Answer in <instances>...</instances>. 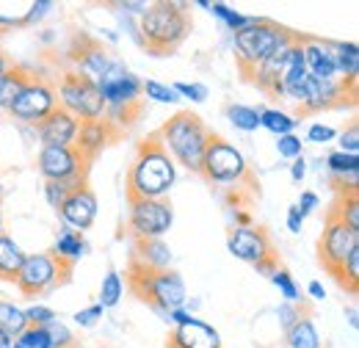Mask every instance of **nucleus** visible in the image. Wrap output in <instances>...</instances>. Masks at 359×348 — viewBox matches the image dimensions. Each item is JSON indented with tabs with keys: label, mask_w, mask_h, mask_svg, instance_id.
<instances>
[{
	"label": "nucleus",
	"mask_w": 359,
	"mask_h": 348,
	"mask_svg": "<svg viewBox=\"0 0 359 348\" xmlns=\"http://www.w3.org/2000/svg\"><path fill=\"white\" fill-rule=\"evenodd\" d=\"M177 180L175 161L158 141V135L147 138L135 152L128 172V199H163Z\"/></svg>",
	"instance_id": "1"
},
{
	"label": "nucleus",
	"mask_w": 359,
	"mask_h": 348,
	"mask_svg": "<svg viewBox=\"0 0 359 348\" xmlns=\"http://www.w3.org/2000/svg\"><path fill=\"white\" fill-rule=\"evenodd\" d=\"M158 141L163 144V149L169 152L172 161H177L180 166H185L188 172L199 174L208 141H210V130L202 125V119L196 114L180 111L161 128Z\"/></svg>",
	"instance_id": "2"
},
{
	"label": "nucleus",
	"mask_w": 359,
	"mask_h": 348,
	"mask_svg": "<svg viewBox=\"0 0 359 348\" xmlns=\"http://www.w3.org/2000/svg\"><path fill=\"white\" fill-rule=\"evenodd\" d=\"M191 31V17L182 3H149L141 14L144 44L152 55H166L177 47Z\"/></svg>",
	"instance_id": "3"
},
{
	"label": "nucleus",
	"mask_w": 359,
	"mask_h": 348,
	"mask_svg": "<svg viewBox=\"0 0 359 348\" xmlns=\"http://www.w3.org/2000/svg\"><path fill=\"white\" fill-rule=\"evenodd\" d=\"M296 42L293 34H287L285 28L273 25L269 20H257L255 25L238 31L232 36V44H235V53H238V64L246 75H252L260 64H266L271 55H276L279 50L290 47Z\"/></svg>",
	"instance_id": "4"
},
{
	"label": "nucleus",
	"mask_w": 359,
	"mask_h": 348,
	"mask_svg": "<svg viewBox=\"0 0 359 348\" xmlns=\"http://www.w3.org/2000/svg\"><path fill=\"white\" fill-rule=\"evenodd\" d=\"M130 288L133 293L152 304L163 318L166 312L172 309H180L188 302V293H185V282L177 271L166 268V271H144V268H130Z\"/></svg>",
	"instance_id": "5"
},
{
	"label": "nucleus",
	"mask_w": 359,
	"mask_h": 348,
	"mask_svg": "<svg viewBox=\"0 0 359 348\" xmlns=\"http://www.w3.org/2000/svg\"><path fill=\"white\" fill-rule=\"evenodd\" d=\"M199 174H205V180H210L216 185H238L249 174V163L241 155V149H235V144L210 133Z\"/></svg>",
	"instance_id": "6"
},
{
	"label": "nucleus",
	"mask_w": 359,
	"mask_h": 348,
	"mask_svg": "<svg viewBox=\"0 0 359 348\" xmlns=\"http://www.w3.org/2000/svg\"><path fill=\"white\" fill-rule=\"evenodd\" d=\"M72 268H67L64 262L58 260L53 252H42V255H25L22 260V268L14 279L17 290L28 299H36L47 293L50 288H55Z\"/></svg>",
	"instance_id": "7"
},
{
	"label": "nucleus",
	"mask_w": 359,
	"mask_h": 348,
	"mask_svg": "<svg viewBox=\"0 0 359 348\" xmlns=\"http://www.w3.org/2000/svg\"><path fill=\"white\" fill-rule=\"evenodd\" d=\"M58 100H61V108L69 111L78 122H97V119H105V102L100 97L97 86L86 81L83 75L78 72H67L61 78V86H58Z\"/></svg>",
	"instance_id": "8"
},
{
	"label": "nucleus",
	"mask_w": 359,
	"mask_h": 348,
	"mask_svg": "<svg viewBox=\"0 0 359 348\" xmlns=\"http://www.w3.org/2000/svg\"><path fill=\"white\" fill-rule=\"evenodd\" d=\"M359 246V232H354L348 224H343L340 218L329 216L326 218V229L320 235V243H318V252H320V262L323 268L340 279L343 274V265L348 260V255Z\"/></svg>",
	"instance_id": "9"
},
{
	"label": "nucleus",
	"mask_w": 359,
	"mask_h": 348,
	"mask_svg": "<svg viewBox=\"0 0 359 348\" xmlns=\"http://www.w3.org/2000/svg\"><path fill=\"white\" fill-rule=\"evenodd\" d=\"M105 111H122V108H133L141 97V81L122 64V61H111V67L105 69V75L94 83Z\"/></svg>",
	"instance_id": "10"
},
{
	"label": "nucleus",
	"mask_w": 359,
	"mask_h": 348,
	"mask_svg": "<svg viewBox=\"0 0 359 348\" xmlns=\"http://www.w3.org/2000/svg\"><path fill=\"white\" fill-rule=\"evenodd\" d=\"M39 174L47 182H69V185H83L86 161L75 147H42L36 158Z\"/></svg>",
	"instance_id": "11"
},
{
	"label": "nucleus",
	"mask_w": 359,
	"mask_h": 348,
	"mask_svg": "<svg viewBox=\"0 0 359 348\" xmlns=\"http://www.w3.org/2000/svg\"><path fill=\"white\" fill-rule=\"evenodd\" d=\"M172 221H175V213L166 199H130L128 229L133 232L135 241L161 238L163 232H169Z\"/></svg>",
	"instance_id": "12"
},
{
	"label": "nucleus",
	"mask_w": 359,
	"mask_h": 348,
	"mask_svg": "<svg viewBox=\"0 0 359 348\" xmlns=\"http://www.w3.org/2000/svg\"><path fill=\"white\" fill-rule=\"evenodd\" d=\"M53 108H55V91L42 81H31L25 91L11 102L8 114L22 122H42Z\"/></svg>",
	"instance_id": "13"
},
{
	"label": "nucleus",
	"mask_w": 359,
	"mask_h": 348,
	"mask_svg": "<svg viewBox=\"0 0 359 348\" xmlns=\"http://www.w3.org/2000/svg\"><path fill=\"white\" fill-rule=\"evenodd\" d=\"M226 246L238 260L252 262V265L273 260V246H271L269 235L263 229H255V227H235Z\"/></svg>",
	"instance_id": "14"
},
{
	"label": "nucleus",
	"mask_w": 359,
	"mask_h": 348,
	"mask_svg": "<svg viewBox=\"0 0 359 348\" xmlns=\"http://www.w3.org/2000/svg\"><path fill=\"white\" fill-rule=\"evenodd\" d=\"M78 128H81V122L61 105H55L42 122H36V133L45 147H72Z\"/></svg>",
	"instance_id": "15"
},
{
	"label": "nucleus",
	"mask_w": 359,
	"mask_h": 348,
	"mask_svg": "<svg viewBox=\"0 0 359 348\" xmlns=\"http://www.w3.org/2000/svg\"><path fill=\"white\" fill-rule=\"evenodd\" d=\"M58 213H61L64 224L69 229L83 232V229H89L91 224H94V218H97V196L91 194L86 185H81V188H75L64 199V205L58 208Z\"/></svg>",
	"instance_id": "16"
},
{
	"label": "nucleus",
	"mask_w": 359,
	"mask_h": 348,
	"mask_svg": "<svg viewBox=\"0 0 359 348\" xmlns=\"http://www.w3.org/2000/svg\"><path fill=\"white\" fill-rule=\"evenodd\" d=\"M166 348H222V335L210 323L191 318L188 323L172 329Z\"/></svg>",
	"instance_id": "17"
},
{
	"label": "nucleus",
	"mask_w": 359,
	"mask_h": 348,
	"mask_svg": "<svg viewBox=\"0 0 359 348\" xmlns=\"http://www.w3.org/2000/svg\"><path fill=\"white\" fill-rule=\"evenodd\" d=\"M343 94H346V83L337 81V78L334 81H315V78H310L307 88H304V97L299 102V111L302 114H315V111L332 108V105H337L343 100Z\"/></svg>",
	"instance_id": "18"
},
{
	"label": "nucleus",
	"mask_w": 359,
	"mask_h": 348,
	"mask_svg": "<svg viewBox=\"0 0 359 348\" xmlns=\"http://www.w3.org/2000/svg\"><path fill=\"white\" fill-rule=\"evenodd\" d=\"M302 44V55H304V69L307 75L315 81H334L337 69H334V55H332V47L323 42H315L307 39Z\"/></svg>",
	"instance_id": "19"
},
{
	"label": "nucleus",
	"mask_w": 359,
	"mask_h": 348,
	"mask_svg": "<svg viewBox=\"0 0 359 348\" xmlns=\"http://www.w3.org/2000/svg\"><path fill=\"white\" fill-rule=\"evenodd\" d=\"M111 125L105 122V119H97V122H81V128H78V135H75V149L83 155V161L89 163L94 161L102 149H105V144L111 141Z\"/></svg>",
	"instance_id": "20"
},
{
	"label": "nucleus",
	"mask_w": 359,
	"mask_h": 348,
	"mask_svg": "<svg viewBox=\"0 0 359 348\" xmlns=\"http://www.w3.org/2000/svg\"><path fill=\"white\" fill-rule=\"evenodd\" d=\"M133 265L135 268H144V271H166L172 265V249L161 238L135 241Z\"/></svg>",
	"instance_id": "21"
},
{
	"label": "nucleus",
	"mask_w": 359,
	"mask_h": 348,
	"mask_svg": "<svg viewBox=\"0 0 359 348\" xmlns=\"http://www.w3.org/2000/svg\"><path fill=\"white\" fill-rule=\"evenodd\" d=\"M53 255L64 262L67 268H72L75 262L86 255V241H83V235L75 232V229H69V227H64V229L58 232V238H55Z\"/></svg>",
	"instance_id": "22"
},
{
	"label": "nucleus",
	"mask_w": 359,
	"mask_h": 348,
	"mask_svg": "<svg viewBox=\"0 0 359 348\" xmlns=\"http://www.w3.org/2000/svg\"><path fill=\"white\" fill-rule=\"evenodd\" d=\"M329 172L340 180V191H357V177H359V158L357 155H346V152H332L326 158Z\"/></svg>",
	"instance_id": "23"
},
{
	"label": "nucleus",
	"mask_w": 359,
	"mask_h": 348,
	"mask_svg": "<svg viewBox=\"0 0 359 348\" xmlns=\"http://www.w3.org/2000/svg\"><path fill=\"white\" fill-rule=\"evenodd\" d=\"M334 55V69L343 75V83H357L359 75V47L354 42H340L332 47Z\"/></svg>",
	"instance_id": "24"
},
{
	"label": "nucleus",
	"mask_w": 359,
	"mask_h": 348,
	"mask_svg": "<svg viewBox=\"0 0 359 348\" xmlns=\"http://www.w3.org/2000/svg\"><path fill=\"white\" fill-rule=\"evenodd\" d=\"M111 67V58H108V53L102 50V47H97V44H91L89 50H83L81 55H78V75H83L86 81L91 83H97L102 75H105V69Z\"/></svg>",
	"instance_id": "25"
},
{
	"label": "nucleus",
	"mask_w": 359,
	"mask_h": 348,
	"mask_svg": "<svg viewBox=\"0 0 359 348\" xmlns=\"http://www.w3.org/2000/svg\"><path fill=\"white\" fill-rule=\"evenodd\" d=\"M22 260H25V252L14 243V238L0 232V279L3 282H14L20 268H22Z\"/></svg>",
	"instance_id": "26"
},
{
	"label": "nucleus",
	"mask_w": 359,
	"mask_h": 348,
	"mask_svg": "<svg viewBox=\"0 0 359 348\" xmlns=\"http://www.w3.org/2000/svg\"><path fill=\"white\" fill-rule=\"evenodd\" d=\"M31 83V75L25 72V69H20V67H8L3 75H0V108H11V102L25 91V86Z\"/></svg>",
	"instance_id": "27"
},
{
	"label": "nucleus",
	"mask_w": 359,
	"mask_h": 348,
	"mask_svg": "<svg viewBox=\"0 0 359 348\" xmlns=\"http://www.w3.org/2000/svg\"><path fill=\"white\" fill-rule=\"evenodd\" d=\"M329 216L340 218L354 232H359V191H337V202Z\"/></svg>",
	"instance_id": "28"
},
{
	"label": "nucleus",
	"mask_w": 359,
	"mask_h": 348,
	"mask_svg": "<svg viewBox=\"0 0 359 348\" xmlns=\"http://www.w3.org/2000/svg\"><path fill=\"white\" fill-rule=\"evenodd\" d=\"M196 6H202V8H208L213 17H219L232 34H238V31H243V28H249V25L257 22V17H243V14L232 11V8L224 6V3H208V0H199Z\"/></svg>",
	"instance_id": "29"
},
{
	"label": "nucleus",
	"mask_w": 359,
	"mask_h": 348,
	"mask_svg": "<svg viewBox=\"0 0 359 348\" xmlns=\"http://www.w3.org/2000/svg\"><path fill=\"white\" fill-rule=\"evenodd\" d=\"M287 348H320L318 329L310 318H299L290 329H287Z\"/></svg>",
	"instance_id": "30"
},
{
	"label": "nucleus",
	"mask_w": 359,
	"mask_h": 348,
	"mask_svg": "<svg viewBox=\"0 0 359 348\" xmlns=\"http://www.w3.org/2000/svg\"><path fill=\"white\" fill-rule=\"evenodd\" d=\"M25 329H28L25 309L14 307L11 302H0V332L14 340V337H20Z\"/></svg>",
	"instance_id": "31"
},
{
	"label": "nucleus",
	"mask_w": 359,
	"mask_h": 348,
	"mask_svg": "<svg viewBox=\"0 0 359 348\" xmlns=\"http://www.w3.org/2000/svg\"><path fill=\"white\" fill-rule=\"evenodd\" d=\"M296 116H290V114H285V111H279V108H266V111H260V128H266L269 133L273 135H290V133L296 130Z\"/></svg>",
	"instance_id": "32"
},
{
	"label": "nucleus",
	"mask_w": 359,
	"mask_h": 348,
	"mask_svg": "<svg viewBox=\"0 0 359 348\" xmlns=\"http://www.w3.org/2000/svg\"><path fill=\"white\" fill-rule=\"evenodd\" d=\"M226 119L243 133H255L260 128V111L249 105H226Z\"/></svg>",
	"instance_id": "33"
},
{
	"label": "nucleus",
	"mask_w": 359,
	"mask_h": 348,
	"mask_svg": "<svg viewBox=\"0 0 359 348\" xmlns=\"http://www.w3.org/2000/svg\"><path fill=\"white\" fill-rule=\"evenodd\" d=\"M122 290H125L122 276H119L116 271H108L105 279H102V288H100V307H102V309L116 307L119 304V299H122Z\"/></svg>",
	"instance_id": "34"
},
{
	"label": "nucleus",
	"mask_w": 359,
	"mask_h": 348,
	"mask_svg": "<svg viewBox=\"0 0 359 348\" xmlns=\"http://www.w3.org/2000/svg\"><path fill=\"white\" fill-rule=\"evenodd\" d=\"M14 348H53L42 326H28L20 337H14Z\"/></svg>",
	"instance_id": "35"
},
{
	"label": "nucleus",
	"mask_w": 359,
	"mask_h": 348,
	"mask_svg": "<svg viewBox=\"0 0 359 348\" xmlns=\"http://www.w3.org/2000/svg\"><path fill=\"white\" fill-rule=\"evenodd\" d=\"M271 282L279 288V293L285 296L287 304H296V302H299V285L293 282V276H290L285 268H276V271L271 274Z\"/></svg>",
	"instance_id": "36"
},
{
	"label": "nucleus",
	"mask_w": 359,
	"mask_h": 348,
	"mask_svg": "<svg viewBox=\"0 0 359 348\" xmlns=\"http://www.w3.org/2000/svg\"><path fill=\"white\" fill-rule=\"evenodd\" d=\"M141 94H147L149 100H155V102H177V91L172 86H166V83H161V81H147V83H141Z\"/></svg>",
	"instance_id": "37"
},
{
	"label": "nucleus",
	"mask_w": 359,
	"mask_h": 348,
	"mask_svg": "<svg viewBox=\"0 0 359 348\" xmlns=\"http://www.w3.org/2000/svg\"><path fill=\"white\" fill-rule=\"evenodd\" d=\"M47 337H50V343H53V348H69L72 343H75V337H72V332L61 323V321H53V323H47L45 326Z\"/></svg>",
	"instance_id": "38"
},
{
	"label": "nucleus",
	"mask_w": 359,
	"mask_h": 348,
	"mask_svg": "<svg viewBox=\"0 0 359 348\" xmlns=\"http://www.w3.org/2000/svg\"><path fill=\"white\" fill-rule=\"evenodd\" d=\"M75 188H81V185H69V182H47L45 196H47V202H50V208H61L64 199H67Z\"/></svg>",
	"instance_id": "39"
},
{
	"label": "nucleus",
	"mask_w": 359,
	"mask_h": 348,
	"mask_svg": "<svg viewBox=\"0 0 359 348\" xmlns=\"http://www.w3.org/2000/svg\"><path fill=\"white\" fill-rule=\"evenodd\" d=\"M25 318H28V326H42V329H45L47 323L58 321V318H55V309H53V307H45V304L28 307V309H25Z\"/></svg>",
	"instance_id": "40"
},
{
	"label": "nucleus",
	"mask_w": 359,
	"mask_h": 348,
	"mask_svg": "<svg viewBox=\"0 0 359 348\" xmlns=\"http://www.w3.org/2000/svg\"><path fill=\"white\" fill-rule=\"evenodd\" d=\"M276 152H279V158H290V161L302 158V138L293 135V133H290V135H279Z\"/></svg>",
	"instance_id": "41"
},
{
	"label": "nucleus",
	"mask_w": 359,
	"mask_h": 348,
	"mask_svg": "<svg viewBox=\"0 0 359 348\" xmlns=\"http://www.w3.org/2000/svg\"><path fill=\"white\" fill-rule=\"evenodd\" d=\"M175 91H177L180 100H191V102H205L208 100V86L202 83H175Z\"/></svg>",
	"instance_id": "42"
},
{
	"label": "nucleus",
	"mask_w": 359,
	"mask_h": 348,
	"mask_svg": "<svg viewBox=\"0 0 359 348\" xmlns=\"http://www.w3.org/2000/svg\"><path fill=\"white\" fill-rule=\"evenodd\" d=\"M340 152H346V155H357L359 152V128L357 125H348V130L340 133Z\"/></svg>",
	"instance_id": "43"
},
{
	"label": "nucleus",
	"mask_w": 359,
	"mask_h": 348,
	"mask_svg": "<svg viewBox=\"0 0 359 348\" xmlns=\"http://www.w3.org/2000/svg\"><path fill=\"white\" fill-rule=\"evenodd\" d=\"M334 128H329V125H310V130H307V138L313 141V144H329V141H334Z\"/></svg>",
	"instance_id": "44"
},
{
	"label": "nucleus",
	"mask_w": 359,
	"mask_h": 348,
	"mask_svg": "<svg viewBox=\"0 0 359 348\" xmlns=\"http://www.w3.org/2000/svg\"><path fill=\"white\" fill-rule=\"evenodd\" d=\"M100 318H102V307L94 304V307H86V309H81V312H75V318H72V321H75L78 326H94Z\"/></svg>",
	"instance_id": "45"
},
{
	"label": "nucleus",
	"mask_w": 359,
	"mask_h": 348,
	"mask_svg": "<svg viewBox=\"0 0 359 348\" xmlns=\"http://www.w3.org/2000/svg\"><path fill=\"white\" fill-rule=\"evenodd\" d=\"M276 315H279V323H282L285 329H290V326H293V323H296L299 318H304V315H302V312H299L296 307L287 304V302H285V304L276 309Z\"/></svg>",
	"instance_id": "46"
},
{
	"label": "nucleus",
	"mask_w": 359,
	"mask_h": 348,
	"mask_svg": "<svg viewBox=\"0 0 359 348\" xmlns=\"http://www.w3.org/2000/svg\"><path fill=\"white\" fill-rule=\"evenodd\" d=\"M302 221H304L302 210L293 205V208L287 210V229H290V232H302Z\"/></svg>",
	"instance_id": "47"
},
{
	"label": "nucleus",
	"mask_w": 359,
	"mask_h": 348,
	"mask_svg": "<svg viewBox=\"0 0 359 348\" xmlns=\"http://www.w3.org/2000/svg\"><path fill=\"white\" fill-rule=\"evenodd\" d=\"M299 210H302V216H307L310 210L318 208V196L315 194H302V199H299V205H296Z\"/></svg>",
	"instance_id": "48"
},
{
	"label": "nucleus",
	"mask_w": 359,
	"mask_h": 348,
	"mask_svg": "<svg viewBox=\"0 0 359 348\" xmlns=\"http://www.w3.org/2000/svg\"><path fill=\"white\" fill-rule=\"evenodd\" d=\"M304 174H307V161H304V158H296V161H293V166H290V177H293L296 182H302V180H304Z\"/></svg>",
	"instance_id": "49"
},
{
	"label": "nucleus",
	"mask_w": 359,
	"mask_h": 348,
	"mask_svg": "<svg viewBox=\"0 0 359 348\" xmlns=\"http://www.w3.org/2000/svg\"><path fill=\"white\" fill-rule=\"evenodd\" d=\"M45 8H53V3H50V0H42V3H34V6H31V14H28V17L22 20V22H31V20H39V17L45 14Z\"/></svg>",
	"instance_id": "50"
},
{
	"label": "nucleus",
	"mask_w": 359,
	"mask_h": 348,
	"mask_svg": "<svg viewBox=\"0 0 359 348\" xmlns=\"http://www.w3.org/2000/svg\"><path fill=\"white\" fill-rule=\"evenodd\" d=\"M307 290H310V296H313V299H323V296H326V290H323V285H320V282H310V288H307Z\"/></svg>",
	"instance_id": "51"
},
{
	"label": "nucleus",
	"mask_w": 359,
	"mask_h": 348,
	"mask_svg": "<svg viewBox=\"0 0 359 348\" xmlns=\"http://www.w3.org/2000/svg\"><path fill=\"white\" fill-rule=\"evenodd\" d=\"M348 323H351V329H357L359 321H357V309L354 307H348Z\"/></svg>",
	"instance_id": "52"
},
{
	"label": "nucleus",
	"mask_w": 359,
	"mask_h": 348,
	"mask_svg": "<svg viewBox=\"0 0 359 348\" xmlns=\"http://www.w3.org/2000/svg\"><path fill=\"white\" fill-rule=\"evenodd\" d=\"M0 348H14V340H11V337H6L3 332H0Z\"/></svg>",
	"instance_id": "53"
},
{
	"label": "nucleus",
	"mask_w": 359,
	"mask_h": 348,
	"mask_svg": "<svg viewBox=\"0 0 359 348\" xmlns=\"http://www.w3.org/2000/svg\"><path fill=\"white\" fill-rule=\"evenodd\" d=\"M6 69H8V61H6V58H3V55H0V75H3V72H6Z\"/></svg>",
	"instance_id": "54"
},
{
	"label": "nucleus",
	"mask_w": 359,
	"mask_h": 348,
	"mask_svg": "<svg viewBox=\"0 0 359 348\" xmlns=\"http://www.w3.org/2000/svg\"><path fill=\"white\" fill-rule=\"evenodd\" d=\"M14 20H8V17H0V25H11Z\"/></svg>",
	"instance_id": "55"
},
{
	"label": "nucleus",
	"mask_w": 359,
	"mask_h": 348,
	"mask_svg": "<svg viewBox=\"0 0 359 348\" xmlns=\"http://www.w3.org/2000/svg\"><path fill=\"white\" fill-rule=\"evenodd\" d=\"M0 229H3V213H0Z\"/></svg>",
	"instance_id": "56"
},
{
	"label": "nucleus",
	"mask_w": 359,
	"mask_h": 348,
	"mask_svg": "<svg viewBox=\"0 0 359 348\" xmlns=\"http://www.w3.org/2000/svg\"><path fill=\"white\" fill-rule=\"evenodd\" d=\"M0 196H3V182H0Z\"/></svg>",
	"instance_id": "57"
}]
</instances>
